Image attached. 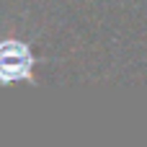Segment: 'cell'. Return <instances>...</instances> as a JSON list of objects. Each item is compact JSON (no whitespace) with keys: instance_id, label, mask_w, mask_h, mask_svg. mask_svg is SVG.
Masks as SVG:
<instances>
[{"instance_id":"6da1fadb","label":"cell","mask_w":147,"mask_h":147,"mask_svg":"<svg viewBox=\"0 0 147 147\" xmlns=\"http://www.w3.org/2000/svg\"><path fill=\"white\" fill-rule=\"evenodd\" d=\"M34 67L36 57L28 44L18 39H0V85H13V83L36 85Z\"/></svg>"}]
</instances>
